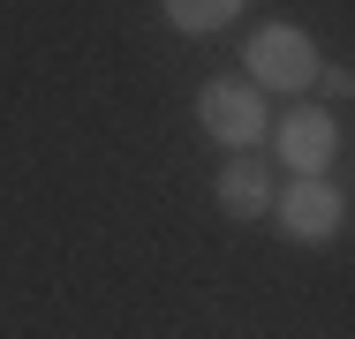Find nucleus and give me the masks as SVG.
I'll use <instances>...</instances> for the list:
<instances>
[{"label": "nucleus", "mask_w": 355, "mask_h": 339, "mask_svg": "<svg viewBox=\"0 0 355 339\" xmlns=\"http://www.w3.org/2000/svg\"><path fill=\"white\" fill-rule=\"evenodd\" d=\"M197 121H205L212 143L250 151V143L265 136V98H257V83H250V75H212V83L197 91Z\"/></svg>", "instance_id": "f257e3e1"}, {"label": "nucleus", "mask_w": 355, "mask_h": 339, "mask_svg": "<svg viewBox=\"0 0 355 339\" xmlns=\"http://www.w3.org/2000/svg\"><path fill=\"white\" fill-rule=\"evenodd\" d=\"M250 83L257 91H302V83H318V46L295 23H265L250 38Z\"/></svg>", "instance_id": "f03ea898"}, {"label": "nucleus", "mask_w": 355, "mask_h": 339, "mask_svg": "<svg viewBox=\"0 0 355 339\" xmlns=\"http://www.w3.org/2000/svg\"><path fill=\"white\" fill-rule=\"evenodd\" d=\"M340 211H348L340 189L318 174V181H295V189L272 203V226H280L287 241H310V249H318V241H333V234H340Z\"/></svg>", "instance_id": "7ed1b4c3"}, {"label": "nucleus", "mask_w": 355, "mask_h": 339, "mask_svg": "<svg viewBox=\"0 0 355 339\" xmlns=\"http://www.w3.org/2000/svg\"><path fill=\"white\" fill-rule=\"evenodd\" d=\"M333 143H340V136H333V113H318V106L280 121V158L295 166V181H318V174L333 166Z\"/></svg>", "instance_id": "20e7f679"}, {"label": "nucleus", "mask_w": 355, "mask_h": 339, "mask_svg": "<svg viewBox=\"0 0 355 339\" xmlns=\"http://www.w3.org/2000/svg\"><path fill=\"white\" fill-rule=\"evenodd\" d=\"M212 196H219L227 219H265V211H272V181H265V166H257V158H227Z\"/></svg>", "instance_id": "39448f33"}, {"label": "nucleus", "mask_w": 355, "mask_h": 339, "mask_svg": "<svg viewBox=\"0 0 355 339\" xmlns=\"http://www.w3.org/2000/svg\"><path fill=\"white\" fill-rule=\"evenodd\" d=\"M234 15H242V0H166V23L174 30H197V38L205 30H227Z\"/></svg>", "instance_id": "423d86ee"}, {"label": "nucleus", "mask_w": 355, "mask_h": 339, "mask_svg": "<svg viewBox=\"0 0 355 339\" xmlns=\"http://www.w3.org/2000/svg\"><path fill=\"white\" fill-rule=\"evenodd\" d=\"M318 83H325V98H348V91H355L348 68H318Z\"/></svg>", "instance_id": "0eeeda50"}]
</instances>
